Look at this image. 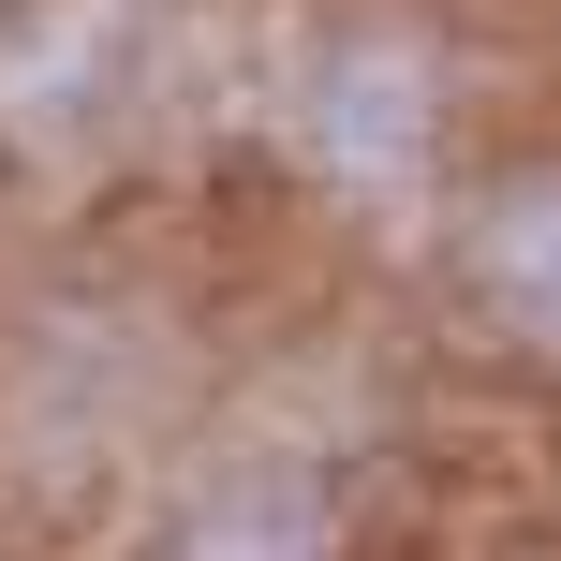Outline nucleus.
<instances>
[{"instance_id":"obj_1","label":"nucleus","mask_w":561,"mask_h":561,"mask_svg":"<svg viewBox=\"0 0 561 561\" xmlns=\"http://www.w3.org/2000/svg\"><path fill=\"white\" fill-rule=\"evenodd\" d=\"M325 163H340V178H399V163H414V75H399V59H340Z\"/></svg>"},{"instance_id":"obj_2","label":"nucleus","mask_w":561,"mask_h":561,"mask_svg":"<svg viewBox=\"0 0 561 561\" xmlns=\"http://www.w3.org/2000/svg\"><path fill=\"white\" fill-rule=\"evenodd\" d=\"M488 280H503V310H533V325L561 340V193H533L503 237H488Z\"/></svg>"}]
</instances>
